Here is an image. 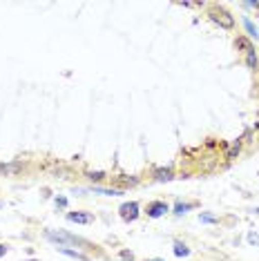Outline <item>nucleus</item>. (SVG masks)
Instances as JSON below:
<instances>
[{
    "instance_id": "nucleus-19",
    "label": "nucleus",
    "mask_w": 259,
    "mask_h": 261,
    "mask_svg": "<svg viewBox=\"0 0 259 261\" xmlns=\"http://www.w3.org/2000/svg\"><path fill=\"white\" fill-rule=\"evenodd\" d=\"M199 221L201 223H217L219 219H217L215 215H210V212H201V215H199Z\"/></svg>"
},
{
    "instance_id": "nucleus-10",
    "label": "nucleus",
    "mask_w": 259,
    "mask_h": 261,
    "mask_svg": "<svg viewBox=\"0 0 259 261\" xmlns=\"http://www.w3.org/2000/svg\"><path fill=\"white\" fill-rule=\"evenodd\" d=\"M61 254H65V257L69 259H76V261H90V257L83 252V250H74V248H56Z\"/></svg>"
},
{
    "instance_id": "nucleus-8",
    "label": "nucleus",
    "mask_w": 259,
    "mask_h": 261,
    "mask_svg": "<svg viewBox=\"0 0 259 261\" xmlns=\"http://www.w3.org/2000/svg\"><path fill=\"white\" fill-rule=\"evenodd\" d=\"M199 203H194V201H176V203L172 205V212L176 217H184L188 210H194Z\"/></svg>"
},
{
    "instance_id": "nucleus-16",
    "label": "nucleus",
    "mask_w": 259,
    "mask_h": 261,
    "mask_svg": "<svg viewBox=\"0 0 259 261\" xmlns=\"http://www.w3.org/2000/svg\"><path fill=\"white\" fill-rule=\"evenodd\" d=\"M244 27H246V32H248V36H250V38H259V29L252 25V20H250V18H244Z\"/></svg>"
},
{
    "instance_id": "nucleus-15",
    "label": "nucleus",
    "mask_w": 259,
    "mask_h": 261,
    "mask_svg": "<svg viewBox=\"0 0 259 261\" xmlns=\"http://www.w3.org/2000/svg\"><path fill=\"white\" fill-rule=\"evenodd\" d=\"M22 170V163H0V172L5 174H14V172H20Z\"/></svg>"
},
{
    "instance_id": "nucleus-14",
    "label": "nucleus",
    "mask_w": 259,
    "mask_h": 261,
    "mask_svg": "<svg viewBox=\"0 0 259 261\" xmlns=\"http://www.w3.org/2000/svg\"><path fill=\"white\" fill-rule=\"evenodd\" d=\"M92 192H94V194H103V197H121V194H123V190H119V188L92 186Z\"/></svg>"
},
{
    "instance_id": "nucleus-20",
    "label": "nucleus",
    "mask_w": 259,
    "mask_h": 261,
    "mask_svg": "<svg viewBox=\"0 0 259 261\" xmlns=\"http://www.w3.org/2000/svg\"><path fill=\"white\" fill-rule=\"evenodd\" d=\"M246 239H248V243H250V246L259 248V234H257V232H252V230H250V232L246 234Z\"/></svg>"
},
{
    "instance_id": "nucleus-7",
    "label": "nucleus",
    "mask_w": 259,
    "mask_h": 261,
    "mask_svg": "<svg viewBox=\"0 0 259 261\" xmlns=\"http://www.w3.org/2000/svg\"><path fill=\"white\" fill-rule=\"evenodd\" d=\"M241 150H244V141L241 139H237V141H232L230 145L226 147V161L230 163V161H235V159H239V154H241Z\"/></svg>"
},
{
    "instance_id": "nucleus-24",
    "label": "nucleus",
    "mask_w": 259,
    "mask_h": 261,
    "mask_svg": "<svg viewBox=\"0 0 259 261\" xmlns=\"http://www.w3.org/2000/svg\"><path fill=\"white\" fill-rule=\"evenodd\" d=\"M252 212H255V215H259V207H252Z\"/></svg>"
},
{
    "instance_id": "nucleus-18",
    "label": "nucleus",
    "mask_w": 259,
    "mask_h": 261,
    "mask_svg": "<svg viewBox=\"0 0 259 261\" xmlns=\"http://www.w3.org/2000/svg\"><path fill=\"white\" fill-rule=\"evenodd\" d=\"M119 259H121V261H137L134 252L127 250V248H121V250H119Z\"/></svg>"
},
{
    "instance_id": "nucleus-25",
    "label": "nucleus",
    "mask_w": 259,
    "mask_h": 261,
    "mask_svg": "<svg viewBox=\"0 0 259 261\" xmlns=\"http://www.w3.org/2000/svg\"><path fill=\"white\" fill-rule=\"evenodd\" d=\"M22 261H38V259H22Z\"/></svg>"
},
{
    "instance_id": "nucleus-12",
    "label": "nucleus",
    "mask_w": 259,
    "mask_h": 261,
    "mask_svg": "<svg viewBox=\"0 0 259 261\" xmlns=\"http://www.w3.org/2000/svg\"><path fill=\"white\" fill-rule=\"evenodd\" d=\"M244 65L250 69V72H257L259 69V56H257L255 49H250L248 54H244Z\"/></svg>"
},
{
    "instance_id": "nucleus-5",
    "label": "nucleus",
    "mask_w": 259,
    "mask_h": 261,
    "mask_svg": "<svg viewBox=\"0 0 259 261\" xmlns=\"http://www.w3.org/2000/svg\"><path fill=\"white\" fill-rule=\"evenodd\" d=\"M67 221H72V223H81V225H90L94 223V215L92 212H87V210H76V212H67Z\"/></svg>"
},
{
    "instance_id": "nucleus-3",
    "label": "nucleus",
    "mask_w": 259,
    "mask_h": 261,
    "mask_svg": "<svg viewBox=\"0 0 259 261\" xmlns=\"http://www.w3.org/2000/svg\"><path fill=\"white\" fill-rule=\"evenodd\" d=\"M119 217H121L125 223L137 221V219L141 217V205H139V201H125V203H121Z\"/></svg>"
},
{
    "instance_id": "nucleus-1",
    "label": "nucleus",
    "mask_w": 259,
    "mask_h": 261,
    "mask_svg": "<svg viewBox=\"0 0 259 261\" xmlns=\"http://www.w3.org/2000/svg\"><path fill=\"white\" fill-rule=\"evenodd\" d=\"M43 237L49 243H54L56 248H81V250H92V243L83 239V237H76L67 230H43Z\"/></svg>"
},
{
    "instance_id": "nucleus-6",
    "label": "nucleus",
    "mask_w": 259,
    "mask_h": 261,
    "mask_svg": "<svg viewBox=\"0 0 259 261\" xmlns=\"http://www.w3.org/2000/svg\"><path fill=\"white\" fill-rule=\"evenodd\" d=\"M152 179H154L157 183H166V181L176 179V176H174V170L168 165V168H154L152 170Z\"/></svg>"
},
{
    "instance_id": "nucleus-26",
    "label": "nucleus",
    "mask_w": 259,
    "mask_h": 261,
    "mask_svg": "<svg viewBox=\"0 0 259 261\" xmlns=\"http://www.w3.org/2000/svg\"><path fill=\"white\" fill-rule=\"evenodd\" d=\"M257 92H259V81H257Z\"/></svg>"
},
{
    "instance_id": "nucleus-17",
    "label": "nucleus",
    "mask_w": 259,
    "mask_h": 261,
    "mask_svg": "<svg viewBox=\"0 0 259 261\" xmlns=\"http://www.w3.org/2000/svg\"><path fill=\"white\" fill-rule=\"evenodd\" d=\"M85 176H87V181H96V183H101V181H105L108 179V174L105 172H85Z\"/></svg>"
},
{
    "instance_id": "nucleus-4",
    "label": "nucleus",
    "mask_w": 259,
    "mask_h": 261,
    "mask_svg": "<svg viewBox=\"0 0 259 261\" xmlns=\"http://www.w3.org/2000/svg\"><path fill=\"white\" fill-rule=\"evenodd\" d=\"M170 210H172L170 203H168V201H161V199L150 201V203L145 205V215H148L150 219H161L163 215H168Z\"/></svg>"
},
{
    "instance_id": "nucleus-23",
    "label": "nucleus",
    "mask_w": 259,
    "mask_h": 261,
    "mask_svg": "<svg viewBox=\"0 0 259 261\" xmlns=\"http://www.w3.org/2000/svg\"><path fill=\"white\" fill-rule=\"evenodd\" d=\"M145 261H166V259H159V257H152V259H145Z\"/></svg>"
},
{
    "instance_id": "nucleus-2",
    "label": "nucleus",
    "mask_w": 259,
    "mask_h": 261,
    "mask_svg": "<svg viewBox=\"0 0 259 261\" xmlns=\"http://www.w3.org/2000/svg\"><path fill=\"white\" fill-rule=\"evenodd\" d=\"M205 16H208L215 25H219L221 29H235V16L228 9H223L221 5H213Z\"/></svg>"
},
{
    "instance_id": "nucleus-21",
    "label": "nucleus",
    "mask_w": 259,
    "mask_h": 261,
    "mask_svg": "<svg viewBox=\"0 0 259 261\" xmlns=\"http://www.w3.org/2000/svg\"><path fill=\"white\" fill-rule=\"evenodd\" d=\"M54 203H56V207L65 210V207H67V199H65V197H56V199H54Z\"/></svg>"
},
{
    "instance_id": "nucleus-9",
    "label": "nucleus",
    "mask_w": 259,
    "mask_h": 261,
    "mask_svg": "<svg viewBox=\"0 0 259 261\" xmlns=\"http://www.w3.org/2000/svg\"><path fill=\"white\" fill-rule=\"evenodd\" d=\"M172 252H174V257H179V259H188V257L192 254L190 246H188V243H184V241H174V243H172Z\"/></svg>"
},
{
    "instance_id": "nucleus-11",
    "label": "nucleus",
    "mask_w": 259,
    "mask_h": 261,
    "mask_svg": "<svg viewBox=\"0 0 259 261\" xmlns=\"http://www.w3.org/2000/svg\"><path fill=\"white\" fill-rule=\"evenodd\" d=\"M235 47L241 51V54H248L250 49H255V45L248 40V36H244V34H239L237 38H235Z\"/></svg>"
},
{
    "instance_id": "nucleus-22",
    "label": "nucleus",
    "mask_w": 259,
    "mask_h": 261,
    "mask_svg": "<svg viewBox=\"0 0 259 261\" xmlns=\"http://www.w3.org/2000/svg\"><path fill=\"white\" fill-rule=\"evenodd\" d=\"M7 252H9V246H7V243H0V259H3Z\"/></svg>"
},
{
    "instance_id": "nucleus-13",
    "label": "nucleus",
    "mask_w": 259,
    "mask_h": 261,
    "mask_svg": "<svg viewBox=\"0 0 259 261\" xmlns=\"http://www.w3.org/2000/svg\"><path fill=\"white\" fill-rule=\"evenodd\" d=\"M114 183L119 186V190H125V188H130V186H137V183H139V176L121 174V176H114Z\"/></svg>"
},
{
    "instance_id": "nucleus-27",
    "label": "nucleus",
    "mask_w": 259,
    "mask_h": 261,
    "mask_svg": "<svg viewBox=\"0 0 259 261\" xmlns=\"http://www.w3.org/2000/svg\"><path fill=\"white\" fill-rule=\"evenodd\" d=\"M0 205H3V203H0Z\"/></svg>"
}]
</instances>
